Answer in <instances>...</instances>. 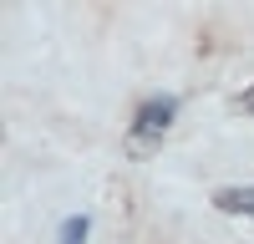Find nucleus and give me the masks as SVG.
<instances>
[{
	"label": "nucleus",
	"instance_id": "1",
	"mask_svg": "<svg viewBox=\"0 0 254 244\" xmlns=\"http://www.w3.org/2000/svg\"><path fill=\"white\" fill-rule=\"evenodd\" d=\"M168 122H173V102L168 97H153V102H142V112L132 117V148H153V142L168 132Z\"/></svg>",
	"mask_w": 254,
	"mask_h": 244
},
{
	"label": "nucleus",
	"instance_id": "2",
	"mask_svg": "<svg viewBox=\"0 0 254 244\" xmlns=\"http://www.w3.org/2000/svg\"><path fill=\"white\" fill-rule=\"evenodd\" d=\"M214 203L229 209V214H254V183H249V188H224V193H214Z\"/></svg>",
	"mask_w": 254,
	"mask_h": 244
},
{
	"label": "nucleus",
	"instance_id": "3",
	"mask_svg": "<svg viewBox=\"0 0 254 244\" xmlns=\"http://www.w3.org/2000/svg\"><path fill=\"white\" fill-rule=\"evenodd\" d=\"M61 244H87V214H76L66 229H61Z\"/></svg>",
	"mask_w": 254,
	"mask_h": 244
},
{
	"label": "nucleus",
	"instance_id": "4",
	"mask_svg": "<svg viewBox=\"0 0 254 244\" xmlns=\"http://www.w3.org/2000/svg\"><path fill=\"white\" fill-rule=\"evenodd\" d=\"M244 112H254V87H249V92H244Z\"/></svg>",
	"mask_w": 254,
	"mask_h": 244
}]
</instances>
